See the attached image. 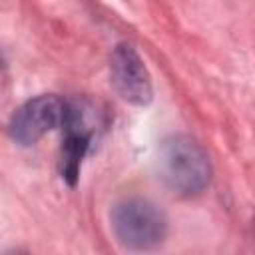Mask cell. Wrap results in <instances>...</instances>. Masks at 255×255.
<instances>
[{"label": "cell", "mask_w": 255, "mask_h": 255, "mask_svg": "<svg viewBox=\"0 0 255 255\" xmlns=\"http://www.w3.org/2000/svg\"><path fill=\"white\" fill-rule=\"evenodd\" d=\"M157 171L161 181L179 195H197L211 181L207 151L185 133L167 135L157 151Z\"/></svg>", "instance_id": "6da1fadb"}, {"label": "cell", "mask_w": 255, "mask_h": 255, "mask_svg": "<svg viewBox=\"0 0 255 255\" xmlns=\"http://www.w3.org/2000/svg\"><path fill=\"white\" fill-rule=\"evenodd\" d=\"M110 221L118 243L131 251L155 249L167 233L163 211L143 197H126L118 201L112 207Z\"/></svg>", "instance_id": "7a4b0ae2"}, {"label": "cell", "mask_w": 255, "mask_h": 255, "mask_svg": "<svg viewBox=\"0 0 255 255\" xmlns=\"http://www.w3.org/2000/svg\"><path fill=\"white\" fill-rule=\"evenodd\" d=\"M64 118L66 100H60L52 94H44L28 100L14 112L8 124V133L18 145H32L48 131L62 126Z\"/></svg>", "instance_id": "3957f363"}, {"label": "cell", "mask_w": 255, "mask_h": 255, "mask_svg": "<svg viewBox=\"0 0 255 255\" xmlns=\"http://www.w3.org/2000/svg\"><path fill=\"white\" fill-rule=\"evenodd\" d=\"M110 74L114 88L126 102L133 106H147L151 102V78L131 44H118L114 48L110 58Z\"/></svg>", "instance_id": "277c9868"}, {"label": "cell", "mask_w": 255, "mask_h": 255, "mask_svg": "<svg viewBox=\"0 0 255 255\" xmlns=\"http://www.w3.org/2000/svg\"><path fill=\"white\" fill-rule=\"evenodd\" d=\"M64 129V143H62V177L74 185L80 173V163L88 153L92 143L94 129L88 124L86 108L80 102L66 100V118L62 124Z\"/></svg>", "instance_id": "5b68a950"}]
</instances>
